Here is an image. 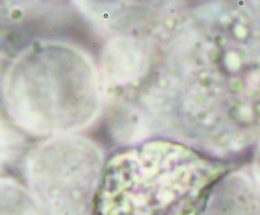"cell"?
Wrapping results in <instances>:
<instances>
[{
  "label": "cell",
  "mask_w": 260,
  "mask_h": 215,
  "mask_svg": "<svg viewBox=\"0 0 260 215\" xmlns=\"http://www.w3.org/2000/svg\"><path fill=\"white\" fill-rule=\"evenodd\" d=\"M110 131L130 147L164 136L219 158L259 138L260 24L250 9L182 7L141 89L111 106Z\"/></svg>",
  "instance_id": "obj_1"
},
{
  "label": "cell",
  "mask_w": 260,
  "mask_h": 215,
  "mask_svg": "<svg viewBox=\"0 0 260 215\" xmlns=\"http://www.w3.org/2000/svg\"><path fill=\"white\" fill-rule=\"evenodd\" d=\"M0 83L7 115L31 136L77 135L96 121L106 103L96 62L57 38H39L16 53Z\"/></svg>",
  "instance_id": "obj_2"
},
{
  "label": "cell",
  "mask_w": 260,
  "mask_h": 215,
  "mask_svg": "<svg viewBox=\"0 0 260 215\" xmlns=\"http://www.w3.org/2000/svg\"><path fill=\"white\" fill-rule=\"evenodd\" d=\"M226 165L173 140H148L111 157L95 215H201Z\"/></svg>",
  "instance_id": "obj_3"
},
{
  "label": "cell",
  "mask_w": 260,
  "mask_h": 215,
  "mask_svg": "<svg viewBox=\"0 0 260 215\" xmlns=\"http://www.w3.org/2000/svg\"><path fill=\"white\" fill-rule=\"evenodd\" d=\"M106 163L103 149L85 136L47 138L27 150L26 188L46 215H92Z\"/></svg>",
  "instance_id": "obj_4"
},
{
  "label": "cell",
  "mask_w": 260,
  "mask_h": 215,
  "mask_svg": "<svg viewBox=\"0 0 260 215\" xmlns=\"http://www.w3.org/2000/svg\"><path fill=\"white\" fill-rule=\"evenodd\" d=\"M0 215H46L26 186L0 175Z\"/></svg>",
  "instance_id": "obj_5"
},
{
  "label": "cell",
  "mask_w": 260,
  "mask_h": 215,
  "mask_svg": "<svg viewBox=\"0 0 260 215\" xmlns=\"http://www.w3.org/2000/svg\"><path fill=\"white\" fill-rule=\"evenodd\" d=\"M25 150L26 138L9 119L3 105H0V175L18 161Z\"/></svg>",
  "instance_id": "obj_6"
}]
</instances>
